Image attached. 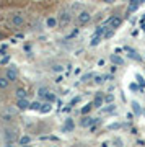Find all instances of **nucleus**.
I'll return each mask as SVG.
<instances>
[{"label":"nucleus","instance_id":"f257e3e1","mask_svg":"<svg viewBox=\"0 0 145 147\" xmlns=\"http://www.w3.org/2000/svg\"><path fill=\"white\" fill-rule=\"evenodd\" d=\"M90 21H91V13L88 10H82L80 13L77 15V23L78 25H88Z\"/></svg>","mask_w":145,"mask_h":147},{"label":"nucleus","instance_id":"f03ea898","mask_svg":"<svg viewBox=\"0 0 145 147\" xmlns=\"http://www.w3.org/2000/svg\"><path fill=\"white\" fill-rule=\"evenodd\" d=\"M3 75H5L10 82H16V80H18V70H16L15 65H8V67L5 69V74H3Z\"/></svg>","mask_w":145,"mask_h":147},{"label":"nucleus","instance_id":"7ed1b4c3","mask_svg":"<svg viewBox=\"0 0 145 147\" xmlns=\"http://www.w3.org/2000/svg\"><path fill=\"white\" fill-rule=\"evenodd\" d=\"M10 23H11V26L20 28V26H23V25H25V16L21 15V13H15V15L11 16Z\"/></svg>","mask_w":145,"mask_h":147},{"label":"nucleus","instance_id":"20e7f679","mask_svg":"<svg viewBox=\"0 0 145 147\" xmlns=\"http://www.w3.org/2000/svg\"><path fill=\"white\" fill-rule=\"evenodd\" d=\"M30 106H31V103L26 100V98H18V100H16V108H18V110L25 111V110H28Z\"/></svg>","mask_w":145,"mask_h":147},{"label":"nucleus","instance_id":"39448f33","mask_svg":"<svg viewBox=\"0 0 145 147\" xmlns=\"http://www.w3.org/2000/svg\"><path fill=\"white\" fill-rule=\"evenodd\" d=\"M96 121H98L96 118H91V116H85V118L80 121V126H82V127H90L91 124H95Z\"/></svg>","mask_w":145,"mask_h":147},{"label":"nucleus","instance_id":"423d86ee","mask_svg":"<svg viewBox=\"0 0 145 147\" xmlns=\"http://www.w3.org/2000/svg\"><path fill=\"white\" fill-rule=\"evenodd\" d=\"M3 136H5V141L7 142H15V129H11V127H7L5 132H3Z\"/></svg>","mask_w":145,"mask_h":147},{"label":"nucleus","instance_id":"0eeeda50","mask_svg":"<svg viewBox=\"0 0 145 147\" xmlns=\"http://www.w3.org/2000/svg\"><path fill=\"white\" fill-rule=\"evenodd\" d=\"M70 20H72V15H70L68 11H64L62 15H60V20H59V23H60L62 26H67L68 23H70Z\"/></svg>","mask_w":145,"mask_h":147},{"label":"nucleus","instance_id":"6e6552de","mask_svg":"<svg viewBox=\"0 0 145 147\" xmlns=\"http://www.w3.org/2000/svg\"><path fill=\"white\" fill-rule=\"evenodd\" d=\"M103 103H104V96L101 93H98L96 96H95V100H93V106H95V108H101Z\"/></svg>","mask_w":145,"mask_h":147},{"label":"nucleus","instance_id":"1a4fd4ad","mask_svg":"<svg viewBox=\"0 0 145 147\" xmlns=\"http://www.w3.org/2000/svg\"><path fill=\"white\" fill-rule=\"evenodd\" d=\"M121 23H122V20H121L119 16H111V25L109 26L113 28V30H117L121 26Z\"/></svg>","mask_w":145,"mask_h":147},{"label":"nucleus","instance_id":"9d476101","mask_svg":"<svg viewBox=\"0 0 145 147\" xmlns=\"http://www.w3.org/2000/svg\"><path fill=\"white\" fill-rule=\"evenodd\" d=\"M10 84H11V82L7 79L5 75H2V77H0V90H7Z\"/></svg>","mask_w":145,"mask_h":147},{"label":"nucleus","instance_id":"9b49d317","mask_svg":"<svg viewBox=\"0 0 145 147\" xmlns=\"http://www.w3.org/2000/svg\"><path fill=\"white\" fill-rule=\"evenodd\" d=\"M111 62H113L114 65H124V59L121 57V56L113 54V56H111Z\"/></svg>","mask_w":145,"mask_h":147},{"label":"nucleus","instance_id":"f8f14e48","mask_svg":"<svg viewBox=\"0 0 145 147\" xmlns=\"http://www.w3.org/2000/svg\"><path fill=\"white\" fill-rule=\"evenodd\" d=\"M57 26V18H54V16H49L46 20V28H56Z\"/></svg>","mask_w":145,"mask_h":147},{"label":"nucleus","instance_id":"ddd939ff","mask_svg":"<svg viewBox=\"0 0 145 147\" xmlns=\"http://www.w3.org/2000/svg\"><path fill=\"white\" fill-rule=\"evenodd\" d=\"M126 51L129 53V57H132V59H134V61H142V57H140L139 54L135 53L134 49H130V47H126Z\"/></svg>","mask_w":145,"mask_h":147},{"label":"nucleus","instance_id":"4468645a","mask_svg":"<svg viewBox=\"0 0 145 147\" xmlns=\"http://www.w3.org/2000/svg\"><path fill=\"white\" fill-rule=\"evenodd\" d=\"M13 115H15V113H13V111H11L10 108H8V110H7L5 113H3V115H2V119H3V121H11Z\"/></svg>","mask_w":145,"mask_h":147},{"label":"nucleus","instance_id":"2eb2a0df","mask_svg":"<svg viewBox=\"0 0 145 147\" xmlns=\"http://www.w3.org/2000/svg\"><path fill=\"white\" fill-rule=\"evenodd\" d=\"M44 100L54 103V101H56V93H52V92H49V90H47V93L44 95Z\"/></svg>","mask_w":145,"mask_h":147},{"label":"nucleus","instance_id":"dca6fc26","mask_svg":"<svg viewBox=\"0 0 145 147\" xmlns=\"http://www.w3.org/2000/svg\"><path fill=\"white\" fill-rule=\"evenodd\" d=\"M51 110H52V103H51V101H47V103L41 105V110H39V111H42V113H49Z\"/></svg>","mask_w":145,"mask_h":147},{"label":"nucleus","instance_id":"f3484780","mask_svg":"<svg viewBox=\"0 0 145 147\" xmlns=\"http://www.w3.org/2000/svg\"><path fill=\"white\" fill-rule=\"evenodd\" d=\"M130 105H132V110H134L135 115H142V108H140V105L137 103V101H132Z\"/></svg>","mask_w":145,"mask_h":147},{"label":"nucleus","instance_id":"a211bd4d","mask_svg":"<svg viewBox=\"0 0 145 147\" xmlns=\"http://www.w3.org/2000/svg\"><path fill=\"white\" fill-rule=\"evenodd\" d=\"M15 95H16V98H26V90L25 88H16Z\"/></svg>","mask_w":145,"mask_h":147},{"label":"nucleus","instance_id":"6ab92c4d","mask_svg":"<svg viewBox=\"0 0 145 147\" xmlns=\"http://www.w3.org/2000/svg\"><path fill=\"white\" fill-rule=\"evenodd\" d=\"M91 108H95V106H93V101H91V103H87V105L83 106V108H82V115H87V113H90V110H91Z\"/></svg>","mask_w":145,"mask_h":147},{"label":"nucleus","instance_id":"aec40b11","mask_svg":"<svg viewBox=\"0 0 145 147\" xmlns=\"http://www.w3.org/2000/svg\"><path fill=\"white\" fill-rule=\"evenodd\" d=\"M104 80H106L104 75H95V84H96V85H101Z\"/></svg>","mask_w":145,"mask_h":147},{"label":"nucleus","instance_id":"412c9836","mask_svg":"<svg viewBox=\"0 0 145 147\" xmlns=\"http://www.w3.org/2000/svg\"><path fill=\"white\" fill-rule=\"evenodd\" d=\"M101 38H103V36H93V38H91V41H90V44H91V46H96V44H99Z\"/></svg>","mask_w":145,"mask_h":147},{"label":"nucleus","instance_id":"4be33fe9","mask_svg":"<svg viewBox=\"0 0 145 147\" xmlns=\"http://www.w3.org/2000/svg\"><path fill=\"white\" fill-rule=\"evenodd\" d=\"M135 79H137V82H139L140 87H145V80H144V77H142L140 74H137V75H135Z\"/></svg>","mask_w":145,"mask_h":147},{"label":"nucleus","instance_id":"5701e85b","mask_svg":"<svg viewBox=\"0 0 145 147\" xmlns=\"http://www.w3.org/2000/svg\"><path fill=\"white\" fill-rule=\"evenodd\" d=\"M30 142H31V137H28V136H23L20 139V144L21 146H23V144H30Z\"/></svg>","mask_w":145,"mask_h":147},{"label":"nucleus","instance_id":"b1692460","mask_svg":"<svg viewBox=\"0 0 145 147\" xmlns=\"http://www.w3.org/2000/svg\"><path fill=\"white\" fill-rule=\"evenodd\" d=\"M114 101V95H106V96H104V103H113Z\"/></svg>","mask_w":145,"mask_h":147},{"label":"nucleus","instance_id":"393cba45","mask_svg":"<svg viewBox=\"0 0 145 147\" xmlns=\"http://www.w3.org/2000/svg\"><path fill=\"white\" fill-rule=\"evenodd\" d=\"M47 93V88H44V87H41V88L38 90V95L41 96V98H44V95Z\"/></svg>","mask_w":145,"mask_h":147},{"label":"nucleus","instance_id":"a878e982","mask_svg":"<svg viewBox=\"0 0 145 147\" xmlns=\"http://www.w3.org/2000/svg\"><path fill=\"white\" fill-rule=\"evenodd\" d=\"M65 129H67V131H72V129H73V123H72V119H67V124H65Z\"/></svg>","mask_w":145,"mask_h":147},{"label":"nucleus","instance_id":"bb28decb","mask_svg":"<svg viewBox=\"0 0 145 147\" xmlns=\"http://www.w3.org/2000/svg\"><path fill=\"white\" fill-rule=\"evenodd\" d=\"M30 108H33V110H41V103L39 101H34V103H31Z\"/></svg>","mask_w":145,"mask_h":147},{"label":"nucleus","instance_id":"cd10ccee","mask_svg":"<svg viewBox=\"0 0 145 147\" xmlns=\"http://www.w3.org/2000/svg\"><path fill=\"white\" fill-rule=\"evenodd\" d=\"M52 70H54V72H62L64 67L60 65V64H57V65H54V67H52Z\"/></svg>","mask_w":145,"mask_h":147},{"label":"nucleus","instance_id":"c85d7f7f","mask_svg":"<svg viewBox=\"0 0 145 147\" xmlns=\"http://www.w3.org/2000/svg\"><path fill=\"white\" fill-rule=\"evenodd\" d=\"M91 77H93L91 74H87V75H83L82 77V82H88V79H91Z\"/></svg>","mask_w":145,"mask_h":147},{"label":"nucleus","instance_id":"c756f323","mask_svg":"<svg viewBox=\"0 0 145 147\" xmlns=\"http://www.w3.org/2000/svg\"><path fill=\"white\" fill-rule=\"evenodd\" d=\"M119 127H121L119 123H114V124H111V126H109V129H119Z\"/></svg>","mask_w":145,"mask_h":147},{"label":"nucleus","instance_id":"7c9ffc66","mask_svg":"<svg viewBox=\"0 0 145 147\" xmlns=\"http://www.w3.org/2000/svg\"><path fill=\"white\" fill-rule=\"evenodd\" d=\"M129 88L132 90V92H137V85H135V84H132V85H129Z\"/></svg>","mask_w":145,"mask_h":147},{"label":"nucleus","instance_id":"2f4dec72","mask_svg":"<svg viewBox=\"0 0 145 147\" xmlns=\"http://www.w3.org/2000/svg\"><path fill=\"white\" fill-rule=\"evenodd\" d=\"M104 3H114V2H116V0H103Z\"/></svg>","mask_w":145,"mask_h":147},{"label":"nucleus","instance_id":"473e14b6","mask_svg":"<svg viewBox=\"0 0 145 147\" xmlns=\"http://www.w3.org/2000/svg\"><path fill=\"white\" fill-rule=\"evenodd\" d=\"M139 2V5H142V3H145V0H137Z\"/></svg>","mask_w":145,"mask_h":147},{"label":"nucleus","instance_id":"72a5a7b5","mask_svg":"<svg viewBox=\"0 0 145 147\" xmlns=\"http://www.w3.org/2000/svg\"><path fill=\"white\" fill-rule=\"evenodd\" d=\"M3 38H5V34H3V33H0V39H3Z\"/></svg>","mask_w":145,"mask_h":147}]
</instances>
